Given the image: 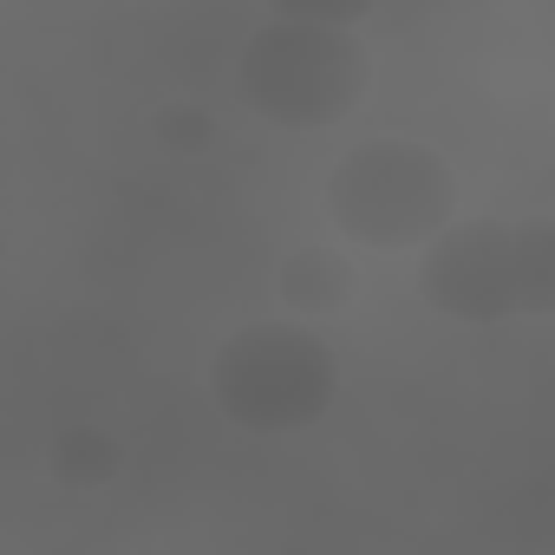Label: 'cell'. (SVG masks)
<instances>
[{
  "mask_svg": "<svg viewBox=\"0 0 555 555\" xmlns=\"http://www.w3.org/2000/svg\"><path fill=\"white\" fill-rule=\"evenodd\" d=\"M353 301V261L334 255V248H295L282 261V308L295 321H314V314H334Z\"/></svg>",
  "mask_w": 555,
  "mask_h": 555,
  "instance_id": "5",
  "label": "cell"
},
{
  "mask_svg": "<svg viewBox=\"0 0 555 555\" xmlns=\"http://www.w3.org/2000/svg\"><path fill=\"white\" fill-rule=\"evenodd\" d=\"M425 295L457 321L555 314V216L457 222L425 248Z\"/></svg>",
  "mask_w": 555,
  "mask_h": 555,
  "instance_id": "3",
  "label": "cell"
},
{
  "mask_svg": "<svg viewBox=\"0 0 555 555\" xmlns=\"http://www.w3.org/2000/svg\"><path fill=\"white\" fill-rule=\"evenodd\" d=\"M366 79L373 66L353 40V14H314V8L268 14L235 66V86L255 105V118L288 125V131L340 125L360 105Z\"/></svg>",
  "mask_w": 555,
  "mask_h": 555,
  "instance_id": "1",
  "label": "cell"
},
{
  "mask_svg": "<svg viewBox=\"0 0 555 555\" xmlns=\"http://www.w3.org/2000/svg\"><path fill=\"white\" fill-rule=\"evenodd\" d=\"M327 216L360 248H431L464 222L451 164L412 138L353 144L327 177Z\"/></svg>",
  "mask_w": 555,
  "mask_h": 555,
  "instance_id": "2",
  "label": "cell"
},
{
  "mask_svg": "<svg viewBox=\"0 0 555 555\" xmlns=\"http://www.w3.org/2000/svg\"><path fill=\"white\" fill-rule=\"evenodd\" d=\"M334 347L295 314L248 321L209 360V392L242 431H301L334 405Z\"/></svg>",
  "mask_w": 555,
  "mask_h": 555,
  "instance_id": "4",
  "label": "cell"
}]
</instances>
